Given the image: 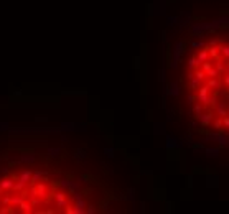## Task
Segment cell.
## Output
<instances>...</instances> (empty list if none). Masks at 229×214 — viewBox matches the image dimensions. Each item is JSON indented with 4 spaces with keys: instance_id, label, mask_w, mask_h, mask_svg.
Returning <instances> with one entry per match:
<instances>
[{
    "instance_id": "cell-19",
    "label": "cell",
    "mask_w": 229,
    "mask_h": 214,
    "mask_svg": "<svg viewBox=\"0 0 229 214\" xmlns=\"http://www.w3.org/2000/svg\"><path fill=\"white\" fill-rule=\"evenodd\" d=\"M204 45H206V43H204L203 40H194V41L190 43V46H191V48H204Z\"/></svg>"
},
{
    "instance_id": "cell-4",
    "label": "cell",
    "mask_w": 229,
    "mask_h": 214,
    "mask_svg": "<svg viewBox=\"0 0 229 214\" xmlns=\"http://www.w3.org/2000/svg\"><path fill=\"white\" fill-rule=\"evenodd\" d=\"M213 114L211 112H204V114H201L198 119H199V125L201 127H209L211 125V122H213Z\"/></svg>"
},
{
    "instance_id": "cell-3",
    "label": "cell",
    "mask_w": 229,
    "mask_h": 214,
    "mask_svg": "<svg viewBox=\"0 0 229 214\" xmlns=\"http://www.w3.org/2000/svg\"><path fill=\"white\" fill-rule=\"evenodd\" d=\"M213 107H214V111H216V115H219V117L229 115L227 107H226V102H218V101H216V104H214Z\"/></svg>"
},
{
    "instance_id": "cell-26",
    "label": "cell",
    "mask_w": 229,
    "mask_h": 214,
    "mask_svg": "<svg viewBox=\"0 0 229 214\" xmlns=\"http://www.w3.org/2000/svg\"><path fill=\"white\" fill-rule=\"evenodd\" d=\"M186 186H188V188H191V186H193V176H191V175H190V176L186 178Z\"/></svg>"
},
{
    "instance_id": "cell-13",
    "label": "cell",
    "mask_w": 229,
    "mask_h": 214,
    "mask_svg": "<svg viewBox=\"0 0 229 214\" xmlns=\"http://www.w3.org/2000/svg\"><path fill=\"white\" fill-rule=\"evenodd\" d=\"M219 134H221L219 130H216V132H209V134H206V137L203 139V142H211V140L216 142V140H218V137H219Z\"/></svg>"
},
{
    "instance_id": "cell-14",
    "label": "cell",
    "mask_w": 229,
    "mask_h": 214,
    "mask_svg": "<svg viewBox=\"0 0 229 214\" xmlns=\"http://www.w3.org/2000/svg\"><path fill=\"white\" fill-rule=\"evenodd\" d=\"M196 58L199 59V63H204V61H208V58H209L208 48H206V50H201V51H199V53L196 55Z\"/></svg>"
},
{
    "instance_id": "cell-12",
    "label": "cell",
    "mask_w": 229,
    "mask_h": 214,
    "mask_svg": "<svg viewBox=\"0 0 229 214\" xmlns=\"http://www.w3.org/2000/svg\"><path fill=\"white\" fill-rule=\"evenodd\" d=\"M199 64L201 63H199V59L196 58V56H191V58L188 59V69H196Z\"/></svg>"
},
{
    "instance_id": "cell-23",
    "label": "cell",
    "mask_w": 229,
    "mask_h": 214,
    "mask_svg": "<svg viewBox=\"0 0 229 214\" xmlns=\"http://www.w3.org/2000/svg\"><path fill=\"white\" fill-rule=\"evenodd\" d=\"M191 151H194V153H196V151H204V145H203V143L193 145V147H191Z\"/></svg>"
},
{
    "instance_id": "cell-22",
    "label": "cell",
    "mask_w": 229,
    "mask_h": 214,
    "mask_svg": "<svg viewBox=\"0 0 229 214\" xmlns=\"http://www.w3.org/2000/svg\"><path fill=\"white\" fill-rule=\"evenodd\" d=\"M194 76H196L199 81H203L204 78H208V76H206V71H204V69H198V68H196V73H194Z\"/></svg>"
},
{
    "instance_id": "cell-15",
    "label": "cell",
    "mask_w": 229,
    "mask_h": 214,
    "mask_svg": "<svg viewBox=\"0 0 229 214\" xmlns=\"http://www.w3.org/2000/svg\"><path fill=\"white\" fill-rule=\"evenodd\" d=\"M219 74H221V73L218 71L216 66H213V68H209V69L206 71V76H208V78H218Z\"/></svg>"
},
{
    "instance_id": "cell-2",
    "label": "cell",
    "mask_w": 229,
    "mask_h": 214,
    "mask_svg": "<svg viewBox=\"0 0 229 214\" xmlns=\"http://www.w3.org/2000/svg\"><path fill=\"white\" fill-rule=\"evenodd\" d=\"M209 91H211V87L208 84H204V86L201 84L198 89L196 97H198V102H201L203 106H209Z\"/></svg>"
},
{
    "instance_id": "cell-31",
    "label": "cell",
    "mask_w": 229,
    "mask_h": 214,
    "mask_svg": "<svg viewBox=\"0 0 229 214\" xmlns=\"http://www.w3.org/2000/svg\"><path fill=\"white\" fill-rule=\"evenodd\" d=\"M227 101H229V94H227Z\"/></svg>"
},
{
    "instance_id": "cell-10",
    "label": "cell",
    "mask_w": 229,
    "mask_h": 214,
    "mask_svg": "<svg viewBox=\"0 0 229 214\" xmlns=\"http://www.w3.org/2000/svg\"><path fill=\"white\" fill-rule=\"evenodd\" d=\"M208 53L211 59H218L219 56V46H208Z\"/></svg>"
},
{
    "instance_id": "cell-17",
    "label": "cell",
    "mask_w": 229,
    "mask_h": 214,
    "mask_svg": "<svg viewBox=\"0 0 229 214\" xmlns=\"http://www.w3.org/2000/svg\"><path fill=\"white\" fill-rule=\"evenodd\" d=\"M193 112H194V117H199V115H201V114H203V104H201V102L194 104Z\"/></svg>"
},
{
    "instance_id": "cell-28",
    "label": "cell",
    "mask_w": 229,
    "mask_h": 214,
    "mask_svg": "<svg viewBox=\"0 0 229 214\" xmlns=\"http://www.w3.org/2000/svg\"><path fill=\"white\" fill-rule=\"evenodd\" d=\"M224 86L229 87V73H226V76H224Z\"/></svg>"
},
{
    "instance_id": "cell-6",
    "label": "cell",
    "mask_w": 229,
    "mask_h": 214,
    "mask_svg": "<svg viewBox=\"0 0 229 214\" xmlns=\"http://www.w3.org/2000/svg\"><path fill=\"white\" fill-rule=\"evenodd\" d=\"M180 92H181V89H180V84L178 83H171L170 87H168V91H166L168 96H178Z\"/></svg>"
},
{
    "instance_id": "cell-16",
    "label": "cell",
    "mask_w": 229,
    "mask_h": 214,
    "mask_svg": "<svg viewBox=\"0 0 229 214\" xmlns=\"http://www.w3.org/2000/svg\"><path fill=\"white\" fill-rule=\"evenodd\" d=\"M208 86H209L211 89H218V87H221V84H219L218 78H209V81H208Z\"/></svg>"
},
{
    "instance_id": "cell-29",
    "label": "cell",
    "mask_w": 229,
    "mask_h": 214,
    "mask_svg": "<svg viewBox=\"0 0 229 214\" xmlns=\"http://www.w3.org/2000/svg\"><path fill=\"white\" fill-rule=\"evenodd\" d=\"M160 81L162 83L165 81V69H160Z\"/></svg>"
},
{
    "instance_id": "cell-20",
    "label": "cell",
    "mask_w": 229,
    "mask_h": 214,
    "mask_svg": "<svg viewBox=\"0 0 229 214\" xmlns=\"http://www.w3.org/2000/svg\"><path fill=\"white\" fill-rule=\"evenodd\" d=\"M223 127H224V123H223V119H218V120H213V128H216V130L221 132L223 130Z\"/></svg>"
},
{
    "instance_id": "cell-8",
    "label": "cell",
    "mask_w": 229,
    "mask_h": 214,
    "mask_svg": "<svg viewBox=\"0 0 229 214\" xmlns=\"http://www.w3.org/2000/svg\"><path fill=\"white\" fill-rule=\"evenodd\" d=\"M214 66L218 68L219 73H224V74L227 73V63H226V59H223V61H216V63H214Z\"/></svg>"
},
{
    "instance_id": "cell-27",
    "label": "cell",
    "mask_w": 229,
    "mask_h": 214,
    "mask_svg": "<svg viewBox=\"0 0 229 214\" xmlns=\"http://www.w3.org/2000/svg\"><path fill=\"white\" fill-rule=\"evenodd\" d=\"M223 123L226 128H229V117H223Z\"/></svg>"
},
{
    "instance_id": "cell-9",
    "label": "cell",
    "mask_w": 229,
    "mask_h": 214,
    "mask_svg": "<svg viewBox=\"0 0 229 214\" xmlns=\"http://www.w3.org/2000/svg\"><path fill=\"white\" fill-rule=\"evenodd\" d=\"M203 84V81H199L198 78H193V79H190V84H188V87L190 89H193V91H198L199 89V86Z\"/></svg>"
},
{
    "instance_id": "cell-30",
    "label": "cell",
    "mask_w": 229,
    "mask_h": 214,
    "mask_svg": "<svg viewBox=\"0 0 229 214\" xmlns=\"http://www.w3.org/2000/svg\"><path fill=\"white\" fill-rule=\"evenodd\" d=\"M190 125H191V127H196L198 122H196V120H191V123H190Z\"/></svg>"
},
{
    "instance_id": "cell-7",
    "label": "cell",
    "mask_w": 229,
    "mask_h": 214,
    "mask_svg": "<svg viewBox=\"0 0 229 214\" xmlns=\"http://www.w3.org/2000/svg\"><path fill=\"white\" fill-rule=\"evenodd\" d=\"M216 142L219 147H229V134H219Z\"/></svg>"
},
{
    "instance_id": "cell-25",
    "label": "cell",
    "mask_w": 229,
    "mask_h": 214,
    "mask_svg": "<svg viewBox=\"0 0 229 214\" xmlns=\"http://www.w3.org/2000/svg\"><path fill=\"white\" fill-rule=\"evenodd\" d=\"M185 139H186L188 145H193V143H194V142H193V135H191V134H186V137H185Z\"/></svg>"
},
{
    "instance_id": "cell-21",
    "label": "cell",
    "mask_w": 229,
    "mask_h": 214,
    "mask_svg": "<svg viewBox=\"0 0 229 214\" xmlns=\"http://www.w3.org/2000/svg\"><path fill=\"white\" fill-rule=\"evenodd\" d=\"M208 186H218V176L216 175L208 176Z\"/></svg>"
},
{
    "instance_id": "cell-5",
    "label": "cell",
    "mask_w": 229,
    "mask_h": 214,
    "mask_svg": "<svg viewBox=\"0 0 229 214\" xmlns=\"http://www.w3.org/2000/svg\"><path fill=\"white\" fill-rule=\"evenodd\" d=\"M180 147H181V143L175 137H166V148L168 150H175V148H180Z\"/></svg>"
},
{
    "instance_id": "cell-1",
    "label": "cell",
    "mask_w": 229,
    "mask_h": 214,
    "mask_svg": "<svg viewBox=\"0 0 229 214\" xmlns=\"http://www.w3.org/2000/svg\"><path fill=\"white\" fill-rule=\"evenodd\" d=\"M185 41L183 40H178L173 45V58H171V68L173 69H176L178 68V64H180V61H181V56H183V53H185Z\"/></svg>"
},
{
    "instance_id": "cell-11",
    "label": "cell",
    "mask_w": 229,
    "mask_h": 214,
    "mask_svg": "<svg viewBox=\"0 0 229 214\" xmlns=\"http://www.w3.org/2000/svg\"><path fill=\"white\" fill-rule=\"evenodd\" d=\"M219 55L223 56L224 59H229V45H219Z\"/></svg>"
},
{
    "instance_id": "cell-18",
    "label": "cell",
    "mask_w": 229,
    "mask_h": 214,
    "mask_svg": "<svg viewBox=\"0 0 229 214\" xmlns=\"http://www.w3.org/2000/svg\"><path fill=\"white\" fill-rule=\"evenodd\" d=\"M204 153H206V156H218L219 155V148H204Z\"/></svg>"
},
{
    "instance_id": "cell-24",
    "label": "cell",
    "mask_w": 229,
    "mask_h": 214,
    "mask_svg": "<svg viewBox=\"0 0 229 214\" xmlns=\"http://www.w3.org/2000/svg\"><path fill=\"white\" fill-rule=\"evenodd\" d=\"M186 101H188V104H194V102L198 101V97H196V96H193V94H188Z\"/></svg>"
}]
</instances>
